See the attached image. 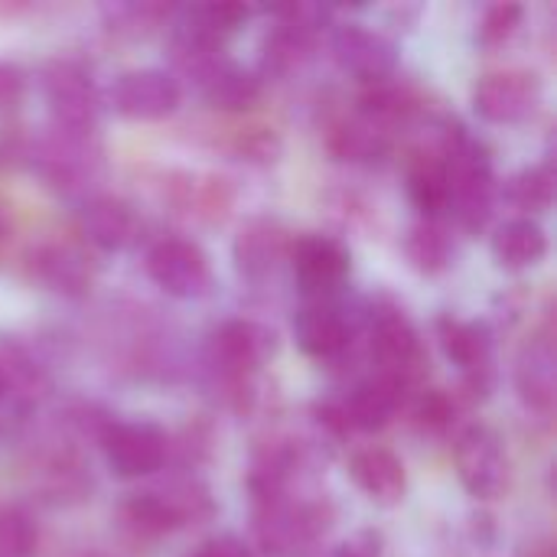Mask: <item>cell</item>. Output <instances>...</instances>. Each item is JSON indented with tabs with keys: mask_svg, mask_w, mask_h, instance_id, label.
<instances>
[{
	"mask_svg": "<svg viewBox=\"0 0 557 557\" xmlns=\"http://www.w3.org/2000/svg\"><path fill=\"white\" fill-rule=\"evenodd\" d=\"M39 545V529L33 516L20 506L0 509V557H33Z\"/></svg>",
	"mask_w": 557,
	"mask_h": 557,
	"instance_id": "32",
	"label": "cell"
},
{
	"mask_svg": "<svg viewBox=\"0 0 557 557\" xmlns=\"http://www.w3.org/2000/svg\"><path fill=\"white\" fill-rule=\"evenodd\" d=\"M42 95L52 114V127L69 134H95L101 117V98L91 75L72 62L55 59L42 69Z\"/></svg>",
	"mask_w": 557,
	"mask_h": 557,
	"instance_id": "6",
	"label": "cell"
},
{
	"mask_svg": "<svg viewBox=\"0 0 557 557\" xmlns=\"http://www.w3.org/2000/svg\"><path fill=\"white\" fill-rule=\"evenodd\" d=\"M261 78L235 62H225L206 85H202V98L215 108V111H248L261 101Z\"/></svg>",
	"mask_w": 557,
	"mask_h": 557,
	"instance_id": "28",
	"label": "cell"
},
{
	"mask_svg": "<svg viewBox=\"0 0 557 557\" xmlns=\"http://www.w3.org/2000/svg\"><path fill=\"white\" fill-rule=\"evenodd\" d=\"M401 248H405L408 264L424 277H437V274L450 271L454 261H457V242H454L450 228L441 219H421L405 235Z\"/></svg>",
	"mask_w": 557,
	"mask_h": 557,
	"instance_id": "26",
	"label": "cell"
},
{
	"mask_svg": "<svg viewBox=\"0 0 557 557\" xmlns=\"http://www.w3.org/2000/svg\"><path fill=\"white\" fill-rule=\"evenodd\" d=\"M170 59H173V65H176L189 82H196L199 88H202L225 62H232V59L222 52V42H219V39H209V36H202V33H196V29H189V26H180V29L173 33V39H170Z\"/></svg>",
	"mask_w": 557,
	"mask_h": 557,
	"instance_id": "27",
	"label": "cell"
},
{
	"mask_svg": "<svg viewBox=\"0 0 557 557\" xmlns=\"http://www.w3.org/2000/svg\"><path fill=\"white\" fill-rule=\"evenodd\" d=\"M82 235L101 251H124L137 242L140 219L131 202L117 196H91L78 212Z\"/></svg>",
	"mask_w": 557,
	"mask_h": 557,
	"instance_id": "19",
	"label": "cell"
},
{
	"mask_svg": "<svg viewBox=\"0 0 557 557\" xmlns=\"http://www.w3.org/2000/svg\"><path fill=\"white\" fill-rule=\"evenodd\" d=\"M193 557H261L248 542L235 539V535H222V539H212L206 542Z\"/></svg>",
	"mask_w": 557,
	"mask_h": 557,
	"instance_id": "39",
	"label": "cell"
},
{
	"mask_svg": "<svg viewBox=\"0 0 557 557\" xmlns=\"http://www.w3.org/2000/svg\"><path fill=\"white\" fill-rule=\"evenodd\" d=\"M522 20H525V7L522 3L503 0V3L486 7V13L480 20V42L486 49H496V46L509 42L516 36V29L522 26Z\"/></svg>",
	"mask_w": 557,
	"mask_h": 557,
	"instance_id": "34",
	"label": "cell"
},
{
	"mask_svg": "<svg viewBox=\"0 0 557 557\" xmlns=\"http://www.w3.org/2000/svg\"><path fill=\"white\" fill-rule=\"evenodd\" d=\"M352 483L375 503V506H398L408 493V470L405 463L385 447H362L349 460Z\"/></svg>",
	"mask_w": 557,
	"mask_h": 557,
	"instance_id": "20",
	"label": "cell"
},
{
	"mask_svg": "<svg viewBox=\"0 0 557 557\" xmlns=\"http://www.w3.org/2000/svg\"><path fill=\"white\" fill-rule=\"evenodd\" d=\"M10 235H13V219H10V212L0 206V255H3V248L10 245Z\"/></svg>",
	"mask_w": 557,
	"mask_h": 557,
	"instance_id": "40",
	"label": "cell"
},
{
	"mask_svg": "<svg viewBox=\"0 0 557 557\" xmlns=\"http://www.w3.org/2000/svg\"><path fill=\"white\" fill-rule=\"evenodd\" d=\"M255 509V539L264 557H304L330 529H333V506L326 499H297L271 496L251 499Z\"/></svg>",
	"mask_w": 557,
	"mask_h": 557,
	"instance_id": "1",
	"label": "cell"
},
{
	"mask_svg": "<svg viewBox=\"0 0 557 557\" xmlns=\"http://www.w3.org/2000/svg\"><path fill=\"white\" fill-rule=\"evenodd\" d=\"M26 91V72L0 59V108H13Z\"/></svg>",
	"mask_w": 557,
	"mask_h": 557,
	"instance_id": "37",
	"label": "cell"
},
{
	"mask_svg": "<svg viewBox=\"0 0 557 557\" xmlns=\"http://www.w3.org/2000/svg\"><path fill=\"white\" fill-rule=\"evenodd\" d=\"M277 336L258 320H225L209 333L206 362L212 375L232 392L245 395L251 388V375L274 356Z\"/></svg>",
	"mask_w": 557,
	"mask_h": 557,
	"instance_id": "3",
	"label": "cell"
},
{
	"mask_svg": "<svg viewBox=\"0 0 557 557\" xmlns=\"http://www.w3.org/2000/svg\"><path fill=\"white\" fill-rule=\"evenodd\" d=\"M454 463L463 490L473 499H499L509 486V454L503 437L486 424H470L460 431L454 447Z\"/></svg>",
	"mask_w": 557,
	"mask_h": 557,
	"instance_id": "8",
	"label": "cell"
},
{
	"mask_svg": "<svg viewBox=\"0 0 557 557\" xmlns=\"http://www.w3.org/2000/svg\"><path fill=\"white\" fill-rule=\"evenodd\" d=\"M294 339L313 359H336L352 343V323L336 300H307L294 317Z\"/></svg>",
	"mask_w": 557,
	"mask_h": 557,
	"instance_id": "16",
	"label": "cell"
},
{
	"mask_svg": "<svg viewBox=\"0 0 557 557\" xmlns=\"http://www.w3.org/2000/svg\"><path fill=\"white\" fill-rule=\"evenodd\" d=\"M411 414H414V424H418L421 431H428V434H444V431L454 428V421H457V414H460V401H457V395H450V392H444V388H428V392L418 395Z\"/></svg>",
	"mask_w": 557,
	"mask_h": 557,
	"instance_id": "33",
	"label": "cell"
},
{
	"mask_svg": "<svg viewBox=\"0 0 557 557\" xmlns=\"http://www.w3.org/2000/svg\"><path fill=\"white\" fill-rule=\"evenodd\" d=\"M493 258L506 271H529L548 258V232L535 219H509L493 235Z\"/></svg>",
	"mask_w": 557,
	"mask_h": 557,
	"instance_id": "23",
	"label": "cell"
},
{
	"mask_svg": "<svg viewBox=\"0 0 557 557\" xmlns=\"http://www.w3.org/2000/svg\"><path fill=\"white\" fill-rule=\"evenodd\" d=\"M437 343L444 356L467 375L473 398H483L493 385V336L486 323L444 313L437 317Z\"/></svg>",
	"mask_w": 557,
	"mask_h": 557,
	"instance_id": "13",
	"label": "cell"
},
{
	"mask_svg": "<svg viewBox=\"0 0 557 557\" xmlns=\"http://www.w3.org/2000/svg\"><path fill=\"white\" fill-rule=\"evenodd\" d=\"M545 101V82L532 69L486 72L473 88V111L490 124H522Z\"/></svg>",
	"mask_w": 557,
	"mask_h": 557,
	"instance_id": "9",
	"label": "cell"
},
{
	"mask_svg": "<svg viewBox=\"0 0 557 557\" xmlns=\"http://www.w3.org/2000/svg\"><path fill=\"white\" fill-rule=\"evenodd\" d=\"M42 375L29 352L16 339H0V408L7 401H29L39 388Z\"/></svg>",
	"mask_w": 557,
	"mask_h": 557,
	"instance_id": "30",
	"label": "cell"
},
{
	"mask_svg": "<svg viewBox=\"0 0 557 557\" xmlns=\"http://www.w3.org/2000/svg\"><path fill=\"white\" fill-rule=\"evenodd\" d=\"M144 264L147 277L173 300H202L215 287L209 255L189 238H160Z\"/></svg>",
	"mask_w": 557,
	"mask_h": 557,
	"instance_id": "7",
	"label": "cell"
},
{
	"mask_svg": "<svg viewBox=\"0 0 557 557\" xmlns=\"http://www.w3.org/2000/svg\"><path fill=\"white\" fill-rule=\"evenodd\" d=\"M421 111V98L411 85L398 82V78H388V82H379V85H366V91L359 95V117L385 127V131H398L405 124L414 121V114Z\"/></svg>",
	"mask_w": 557,
	"mask_h": 557,
	"instance_id": "24",
	"label": "cell"
},
{
	"mask_svg": "<svg viewBox=\"0 0 557 557\" xmlns=\"http://www.w3.org/2000/svg\"><path fill=\"white\" fill-rule=\"evenodd\" d=\"M503 199L516 212H522V219H532V215L552 209V202H555V170H552V163L525 166L516 176H509L506 186H503Z\"/></svg>",
	"mask_w": 557,
	"mask_h": 557,
	"instance_id": "29",
	"label": "cell"
},
{
	"mask_svg": "<svg viewBox=\"0 0 557 557\" xmlns=\"http://www.w3.org/2000/svg\"><path fill=\"white\" fill-rule=\"evenodd\" d=\"M248 16H251V7H245V3H228V0H222V3H196V7L186 10L183 26L222 42V36L235 33Z\"/></svg>",
	"mask_w": 557,
	"mask_h": 557,
	"instance_id": "31",
	"label": "cell"
},
{
	"mask_svg": "<svg viewBox=\"0 0 557 557\" xmlns=\"http://www.w3.org/2000/svg\"><path fill=\"white\" fill-rule=\"evenodd\" d=\"M516 392L535 414H552L557 398V352L548 333L529 339L516 359Z\"/></svg>",
	"mask_w": 557,
	"mask_h": 557,
	"instance_id": "18",
	"label": "cell"
},
{
	"mask_svg": "<svg viewBox=\"0 0 557 557\" xmlns=\"http://www.w3.org/2000/svg\"><path fill=\"white\" fill-rule=\"evenodd\" d=\"M215 512L209 490L199 480H176L163 490H147L121 506L127 532L137 539H160L183 525H196Z\"/></svg>",
	"mask_w": 557,
	"mask_h": 557,
	"instance_id": "2",
	"label": "cell"
},
{
	"mask_svg": "<svg viewBox=\"0 0 557 557\" xmlns=\"http://www.w3.org/2000/svg\"><path fill=\"white\" fill-rule=\"evenodd\" d=\"M326 147L339 163H352V166H375L385 163L392 147H395V134L366 121V117H346L336 121L326 134Z\"/></svg>",
	"mask_w": 557,
	"mask_h": 557,
	"instance_id": "22",
	"label": "cell"
},
{
	"mask_svg": "<svg viewBox=\"0 0 557 557\" xmlns=\"http://www.w3.org/2000/svg\"><path fill=\"white\" fill-rule=\"evenodd\" d=\"M323 557H382V535L379 532H359L352 542L330 548Z\"/></svg>",
	"mask_w": 557,
	"mask_h": 557,
	"instance_id": "38",
	"label": "cell"
},
{
	"mask_svg": "<svg viewBox=\"0 0 557 557\" xmlns=\"http://www.w3.org/2000/svg\"><path fill=\"white\" fill-rule=\"evenodd\" d=\"M408 196L414 202V209L424 219H444L447 215V199H450V186H447V166L437 147L418 150L408 163Z\"/></svg>",
	"mask_w": 557,
	"mask_h": 557,
	"instance_id": "25",
	"label": "cell"
},
{
	"mask_svg": "<svg viewBox=\"0 0 557 557\" xmlns=\"http://www.w3.org/2000/svg\"><path fill=\"white\" fill-rule=\"evenodd\" d=\"M108 467L121 480H140L163 470L170 457V437L150 421H111L98 437Z\"/></svg>",
	"mask_w": 557,
	"mask_h": 557,
	"instance_id": "11",
	"label": "cell"
},
{
	"mask_svg": "<svg viewBox=\"0 0 557 557\" xmlns=\"http://www.w3.org/2000/svg\"><path fill=\"white\" fill-rule=\"evenodd\" d=\"M29 274L36 284H42L46 290L78 300L95 287V264L91 258L65 242H46L39 248H33L29 255Z\"/></svg>",
	"mask_w": 557,
	"mask_h": 557,
	"instance_id": "15",
	"label": "cell"
},
{
	"mask_svg": "<svg viewBox=\"0 0 557 557\" xmlns=\"http://www.w3.org/2000/svg\"><path fill=\"white\" fill-rule=\"evenodd\" d=\"M29 163L36 176L59 193H82L101 173V147L91 134H69L52 127L29 147Z\"/></svg>",
	"mask_w": 557,
	"mask_h": 557,
	"instance_id": "5",
	"label": "cell"
},
{
	"mask_svg": "<svg viewBox=\"0 0 557 557\" xmlns=\"http://www.w3.org/2000/svg\"><path fill=\"white\" fill-rule=\"evenodd\" d=\"M333 59L336 65L352 75L356 82L366 85H379L395 78L398 69V49L388 36H382L379 29H369L362 23H343L333 29L330 39Z\"/></svg>",
	"mask_w": 557,
	"mask_h": 557,
	"instance_id": "12",
	"label": "cell"
},
{
	"mask_svg": "<svg viewBox=\"0 0 557 557\" xmlns=\"http://www.w3.org/2000/svg\"><path fill=\"white\" fill-rule=\"evenodd\" d=\"M405 398H408V392L401 385H395L382 375H369L343 398L349 431H366V434L385 431L405 408Z\"/></svg>",
	"mask_w": 557,
	"mask_h": 557,
	"instance_id": "21",
	"label": "cell"
},
{
	"mask_svg": "<svg viewBox=\"0 0 557 557\" xmlns=\"http://www.w3.org/2000/svg\"><path fill=\"white\" fill-rule=\"evenodd\" d=\"M287 261L294 268V277L307 300H333L336 290H343L349 271H352V255L349 248L333 238V235H300L290 242Z\"/></svg>",
	"mask_w": 557,
	"mask_h": 557,
	"instance_id": "10",
	"label": "cell"
},
{
	"mask_svg": "<svg viewBox=\"0 0 557 557\" xmlns=\"http://www.w3.org/2000/svg\"><path fill=\"white\" fill-rule=\"evenodd\" d=\"M369 349L372 362L379 366L375 375L401 385L405 392L418 388L428 372V352L421 343L418 326L401 307H375L369 320Z\"/></svg>",
	"mask_w": 557,
	"mask_h": 557,
	"instance_id": "4",
	"label": "cell"
},
{
	"mask_svg": "<svg viewBox=\"0 0 557 557\" xmlns=\"http://www.w3.org/2000/svg\"><path fill=\"white\" fill-rule=\"evenodd\" d=\"M287 251H290V238H287L284 225L268 215L245 222V228L238 232V238L232 245L235 268L251 284L268 281L277 271V264L287 261Z\"/></svg>",
	"mask_w": 557,
	"mask_h": 557,
	"instance_id": "17",
	"label": "cell"
},
{
	"mask_svg": "<svg viewBox=\"0 0 557 557\" xmlns=\"http://www.w3.org/2000/svg\"><path fill=\"white\" fill-rule=\"evenodd\" d=\"M104 16H108L111 29L140 36V33H150L153 26H160V20L170 16V7H163V3H114V7H104Z\"/></svg>",
	"mask_w": 557,
	"mask_h": 557,
	"instance_id": "35",
	"label": "cell"
},
{
	"mask_svg": "<svg viewBox=\"0 0 557 557\" xmlns=\"http://www.w3.org/2000/svg\"><path fill=\"white\" fill-rule=\"evenodd\" d=\"M238 157L248 163H274L281 157V140L264 127H251L238 137Z\"/></svg>",
	"mask_w": 557,
	"mask_h": 557,
	"instance_id": "36",
	"label": "cell"
},
{
	"mask_svg": "<svg viewBox=\"0 0 557 557\" xmlns=\"http://www.w3.org/2000/svg\"><path fill=\"white\" fill-rule=\"evenodd\" d=\"M183 101L176 75L166 69H131L111 85V104L121 117L131 121H163Z\"/></svg>",
	"mask_w": 557,
	"mask_h": 557,
	"instance_id": "14",
	"label": "cell"
}]
</instances>
